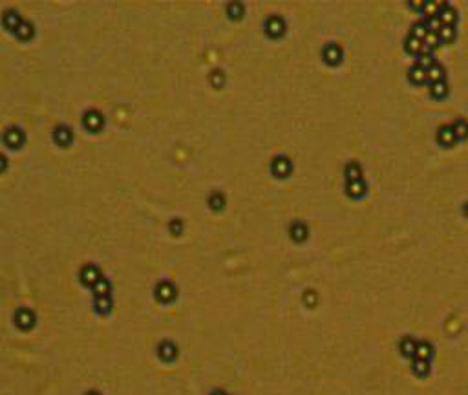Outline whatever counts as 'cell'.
Segmentation results:
<instances>
[{
	"mask_svg": "<svg viewBox=\"0 0 468 395\" xmlns=\"http://www.w3.org/2000/svg\"><path fill=\"white\" fill-rule=\"evenodd\" d=\"M322 55H324V61H326V64H329V66H337V64H340V61H342V55H344V52H342L340 44L329 42V44H326V46H324V52H322Z\"/></svg>",
	"mask_w": 468,
	"mask_h": 395,
	"instance_id": "1",
	"label": "cell"
},
{
	"mask_svg": "<svg viewBox=\"0 0 468 395\" xmlns=\"http://www.w3.org/2000/svg\"><path fill=\"white\" fill-rule=\"evenodd\" d=\"M435 139H437L439 145L446 146V148H450V146H454L457 143V137L454 135V130H452L450 125H441V127L437 128Z\"/></svg>",
	"mask_w": 468,
	"mask_h": 395,
	"instance_id": "2",
	"label": "cell"
},
{
	"mask_svg": "<svg viewBox=\"0 0 468 395\" xmlns=\"http://www.w3.org/2000/svg\"><path fill=\"white\" fill-rule=\"evenodd\" d=\"M366 192H368V185H366V181L364 180L348 181V183H346V194H348L350 198L358 199V198H362Z\"/></svg>",
	"mask_w": 468,
	"mask_h": 395,
	"instance_id": "3",
	"label": "cell"
},
{
	"mask_svg": "<svg viewBox=\"0 0 468 395\" xmlns=\"http://www.w3.org/2000/svg\"><path fill=\"white\" fill-rule=\"evenodd\" d=\"M439 20H441V24L443 26H454L456 28L457 24V9L454 6H450V4H445V7L439 11Z\"/></svg>",
	"mask_w": 468,
	"mask_h": 395,
	"instance_id": "4",
	"label": "cell"
},
{
	"mask_svg": "<svg viewBox=\"0 0 468 395\" xmlns=\"http://www.w3.org/2000/svg\"><path fill=\"white\" fill-rule=\"evenodd\" d=\"M344 176H346V183L348 181H358L362 180V167L358 161H348L344 167Z\"/></svg>",
	"mask_w": 468,
	"mask_h": 395,
	"instance_id": "5",
	"label": "cell"
},
{
	"mask_svg": "<svg viewBox=\"0 0 468 395\" xmlns=\"http://www.w3.org/2000/svg\"><path fill=\"white\" fill-rule=\"evenodd\" d=\"M441 81H446L445 66H443V64H439V63H435L432 68L426 71V82H428V84H433V82H441Z\"/></svg>",
	"mask_w": 468,
	"mask_h": 395,
	"instance_id": "6",
	"label": "cell"
},
{
	"mask_svg": "<svg viewBox=\"0 0 468 395\" xmlns=\"http://www.w3.org/2000/svg\"><path fill=\"white\" fill-rule=\"evenodd\" d=\"M411 372H413V375H417V377H428L430 372H432L430 360L413 357V360H411Z\"/></svg>",
	"mask_w": 468,
	"mask_h": 395,
	"instance_id": "7",
	"label": "cell"
},
{
	"mask_svg": "<svg viewBox=\"0 0 468 395\" xmlns=\"http://www.w3.org/2000/svg\"><path fill=\"white\" fill-rule=\"evenodd\" d=\"M415 348H417V340L413 337H408V335L401 338V342H399V349H401V353H403L406 359L415 357Z\"/></svg>",
	"mask_w": 468,
	"mask_h": 395,
	"instance_id": "8",
	"label": "cell"
},
{
	"mask_svg": "<svg viewBox=\"0 0 468 395\" xmlns=\"http://www.w3.org/2000/svg\"><path fill=\"white\" fill-rule=\"evenodd\" d=\"M450 127H452V130H454V135L457 137V141L467 139V137H468V121H467V119H463V117H456Z\"/></svg>",
	"mask_w": 468,
	"mask_h": 395,
	"instance_id": "9",
	"label": "cell"
},
{
	"mask_svg": "<svg viewBox=\"0 0 468 395\" xmlns=\"http://www.w3.org/2000/svg\"><path fill=\"white\" fill-rule=\"evenodd\" d=\"M415 357L417 359H424L430 360L433 357V346L430 340H417V348H415Z\"/></svg>",
	"mask_w": 468,
	"mask_h": 395,
	"instance_id": "10",
	"label": "cell"
},
{
	"mask_svg": "<svg viewBox=\"0 0 468 395\" xmlns=\"http://www.w3.org/2000/svg\"><path fill=\"white\" fill-rule=\"evenodd\" d=\"M408 79L410 82H413V84H424V82H426V70L421 68V66H417V64H413L408 70Z\"/></svg>",
	"mask_w": 468,
	"mask_h": 395,
	"instance_id": "11",
	"label": "cell"
},
{
	"mask_svg": "<svg viewBox=\"0 0 468 395\" xmlns=\"http://www.w3.org/2000/svg\"><path fill=\"white\" fill-rule=\"evenodd\" d=\"M307 234H309V229H307V225H305L304 221H294V223L291 225L292 240H296V242H304V240L307 238Z\"/></svg>",
	"mask_w": 468,
	"mask_h": 395,
	"instance_id": "12",
	"label": "cell"
},
{
	"mask_svg": "<svg viewBox=\"0 0 468 395\" xmlns=\"http://www.w3.org/2000/svg\"><path fill=\"white\" fill-rule=\"evenodd\" d=\"M448 93H450V88H448V82L446 81L430 84V95H432L433 99H445Z\"/></svg>",
	"mask_w": 468,
	"mask_h": 395,
	"instance_id": "13",
	"label": "cell"
},
{
	"mask_svg": "<svg viewBox=\"0 0 468 395\" xmlns=\"http://www.w3.org/2000/svg\"><path fill=\"white\" fill-rule=\"evenodd\" d=\"M291 170V161L287 157H276L273 161V172L276 176H287Z\"/></svg>",
	"mask_w": 468,
	"mask_h": 395,
	"instance_id": "14",
	"label": "cell"
},
{
	"mask_svg": "<svg viewBox=\"0 0 468 395\" xmlns=\"http://www.w3.org/2000/svg\"><path fill=\"white\" fill-rule=\"evenodd\" d=\"M284 29H286V26H284V20L280 17H271L267 20V31H269L271 37H280L284 33Z\"/></svg>",
	"mask_w": 468,
	"mask_h": 395,
	"instance_id": "15",
	"label": "cell"
},
{
	"mask_svg": "<svg viewBox=\"0 0 468 395\" xmlns=\"http://www.w3.org/2000/svg\"><path fill=\"white\" fill-rule=\"evenodd\" d=\"M446 2H424V7H422V15L424 18H433L437 17L439 11L445 7Z\"/></svg>",
	"mask_w": 468,
	"mask_h": 395,
	"instance_id": "16",
	"label": "cell"
},
{
	"mask_svg": "<svg viewBox=\"0 0 468 395\" xmlns=\"http://www.w3.org/2000/svg\"><path fill=\"white\" fill-rule=\"evenodd\" d=\"M15 320H17V324L20 326V328H24V329H29V328L33 326V315H31V311H28V309H18Z\"/></svg>",
	"mask_w": 468,
	"mask_h": 395,
	"instance_id": "17",
	"label": "cell"
},
{
	"mask_svg": "<svg viewBox=\"0 0 468 395\" xmlns=\"http://www.w3.org/2000/svg\"><path fill=\"white\" fill-rule=\"evenodd\" d=\"M176 355H177V349H176V346L172 342H169V340H165V342H161V346H159V357L163 360H174Z\"/></svg>",
	"mask_w": 468,
	"mask_h": 395,
	"instance_id": "18",
	"label": "cell"
},
{
	"mask_svg": "<svg viewBox=\"0 0 468 395\" xmlns=\"http://www.w3.org/2000/svg\"><path fill=\"white\" fill-rule=\"evenodd\" d=\"M428 31H430V29H428L426 22H424V20H417V22L410 28V35L419 39V41H424V37L428 35Z\"/></svg>",
	"mask_w": 468,
	"mask_h": 395,
	"instance_id": "19",
	"label": "cell"
},
{
	"mask_svg": "<svg viewBox=\"0 0 468 395\" xmlns=\"http://www.w3.org/2000/svg\"><path fill=\"white\" fill-rule=\"evenodd\" d=\"M421 46H422V41H419V39H415V37L408 35L406 39H404V50H406L408 53H411V55H419Z\"/></svg>",
	"mask_w": 468,
	"mask_h": 395,
	"instance_id": "20",
	"label": "cell"
},
{
	"mask_svg": "<svg viewBox=\"0 0 468 395\" xmlns=\"http://www.w3.org/2000/svg\"><path fill=\"white\" fill-rule=\"evenodd\" d=\"M439 41L448 44V42L456 41V28L454 26H441V29L437 31Z\"/></svg>",
	"mask_w": 468,
	"mask_h": 395,
	"instance_id": "21",
	"label": "cell"
},
{
	"mask_svg": "<svg viewBox=\"0 0 468 395\" xmlns=\"http://www.w3.org/2000/svg\"><path fill=\"white\" fill-rule=\"evenodd\" d=\"M158 296H159V300L167 302V300H170V298L174 296V287L170 284H161L158 289Z\"/></svg>",
	"mask_w": 468,
	"mask_h": 395,
	"instance_id": "22",
	"label": "cell"
},
{
	"mask_svg": "<svg viewBox=\"0 0 468 395\" xmlns=\"http://www.w3.org/2000/svg\"><path fill=\"white\" fill-rule=\"evenodd\" d=\"M417 66H421V68H424V70H430L433 64H435V59H433V55H419V59L415 61Z\"/></svg>",
	"mask_w": 468,
	"mask_h": 395,
	"instance_id": "23",
	"label": "cell"
},
{
	"mask_svg": "<svg viewBox=\"0 0 468 395\" xmlns=\"http://www.w3.org/2000/svg\"><path fill=\"white\" fill-rule=\"evenodd\" d=\"M422 44H426V46H430L432 50H435V48L441 44V41H439V35L435 33V31H428V35L424 37Z\"/></svg>",
	"mask_w": 468,
	"mask_h": 395,
	"instance_id": "24",
	"label": "cell"
},
{
	"mask_svg": "<svg viewBox=\"0 0 468 395\" xmlns=\"http://www.w3.org/2000/svg\"><path fill=\"white\" fill-rule=\"evenodd\" d=\"M112 308V302L110 298H106V296H101L99 300H97V309H99L101 313H108V309Z\"/></svg>",
	"mask_w": 468,
	"mask_h": 395,
	"instance_id": "25",
	"label": "cell"
},
{
	"mask_svg": "<svg viewBox=\"0 0 468 395\" xmlns=\"http://www.w3.org/2000/svg\"><path fill=\"white\" fill-rule=\"evenodd\" d=\"M316 300H318V296H316L315 291H305V293H304V304H305V306L313 308V306L316 304Z\"/></svg>",
	"mask_w": 468,
	"mask_h": 395,
	"instance_id": "26",
	"label": "cell"
},
{
	"mask_svg": "<svg viewBox=\"0 0 468 395\" xmlns=\"http://www.w3.org/2000/svg\"><path fill=\"white\" fill-rule=\"evenodd\" d=\"M422 7H424V2H422V0H413V2H410V9H413V11L422 13Z\"/></svg>",
	"mask_w": 468,
	"mask_h": 395,
	"instance_id": "27",
	"label": "cell"
},
{
	"mask_svg": "<svg viewBox=\"0 0 468 395\" xmlns=\"http://www.w3.org/2000/svg\"><path fill=\"white\" fill-rule=\"evenodd\" d=\"M463 212H465V216H468V201L463 205Z\"/></svg>",
	"mask_w": 468,
	"mask_h": 395,
	"instance_id": "28",
	"label": "cell"
},
{
	"mask_svg": "<svg viewBox=\"0 0 468 395\" xmlns=\"http://www.w3.org/2000/svg\"><path fill=\"white\" fill-rule=\"evenodd\" d=\"M212 395H225V394H223L222 390H218V392H214V394H212Z\"/></svg>",
	"mask_w": 468,
	"mask_h": 395,
	"instance_id": "29",
	"label": "cell"
},
{
	"mask_svg": "<svg viewBox=\"0 0 468 395\" xmlns=\"http://www.w3.org/2000/svg\"><path fill=\"white\" fill-rule=\"evenodd\" d=\"M86 395H99V394H95V392H90V394H86Z\"/></svg>",
	"mask_w": 468,
	"mask_h": 395,
	"instance_id": "30",
	"label": "cell"
}]
</instances>
